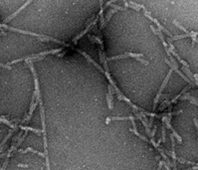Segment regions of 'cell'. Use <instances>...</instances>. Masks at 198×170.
Returning a JSON list of instances; mask_svg holds the SVG:
<instances>
[{"label": "cell", "mask_w": 198, "mask_h": 170, "mask_svg": "<svg viewBox=\"0 0 198 170\" xmlns=\"http://www.w3.org/2000/svg\"><path fill=\"white\" fill-rule=\"evenodd\" d=\"M99 55H100L101 63L103 64L104 71H105L104 75L107 77V81L110 82V85L113 87V89H114V91L115 92V94L118 95V99H119L120 101H124L125 103H128V104H130V106L134 110V111H139L140 113H145V114L147 111H145V110H143V109H141V108H139V106L136 105L134 104H132L130 99H128V97H127V96H124L122 92H121V90L119 89V87L116 86L115 82H114V80H113V78L111 77V73H110V70H109V67H107V57H106V53H105V49H104V45H101V48L99 49Z\"/></svg>", "instance_id": "cell-1"}, {"label": "cell", "mask_w": 198, "mask_h": 170, "mask_svg": "<svg viewBox=\"0 0 198 170\" xmlns=\"http://www.w3.org/2000/svg\"><path fill=\"white\" fill-rule=\"evenodd\" d=\"M40 105V115H41V122H42V132L44 138V156L46 159V168L47 170H51L50 167V158L48 153V142H47V130H46V121H45V111H44V104L42 101L39 103Z\"/></svg>", "instance_id": "cell-2"}, {"label": "cell", "mask_w": 198, "mask_h": 170, "mask_svg": "<svg viewBox=\"0 0 198 170\" xmlns=\"http://www.w3.org/2000/svg\"><path fill=\"white\" fill-rule=\"evenodd\" d=\"M61 51H63V48H58V49H54V50H50V51H45V52H41L38 53V54H32V55H29V56H25L23 58H20V59L14 60V61H11L7 63V65H12V64H15L17 62H20V61H26V60H29L31 58H39V57H44L47 55H50V54H55V55H58V53H60Z\"/></svg>", "instance_id": "cell-3"}, {"label": "cell", "mask_w": 198, "mask_h": 170, "mask_svg": "<svg viewBox=\"0 0 198 170\" xmlns=\"http://www.w3.org/2000/svg\"><path fill=\"white\" fill-rule=\"evenodd\" d=\"M142 9H143V13H145V17H147V18H148L149 20H151V21H152V22L154 23V24H155V25H156L157 27H158V30H160V31H161L162 33L166 34V35H167V36H168L169 38L172 37L171 33H170V32H169V31H168V30L166 29V28H165V27H164L163 25H161V24H160V23L158 22V20H157V19H155L154 17H152V16H151V14H150V12H148V11L146 10V8H145V6L142 7Z\"/></svg>", "instance_id": "cell-4"}, {"label": "cell", "mask_w": 198, "mask_h": 170, "mask_svg": "<svg viewBox=\"0 0 198 170\" xmlns=\"http://www.w3.org/2000/svg\"><path fill=\"white\" fill-rule=\"evenodd\" d=\"M171 73H172V70L170 69V70H169V72H168V74L166 75V77H165V79L163 80V83H162V84H161V86H160L159 91H158L157 95H156L155 99H154V101H153V108H152L153 111H155V108H156V105H157L158 102H159V99H160V96H161V95H162V92H163V90H164V88H165V86L167 85L168 81H169V79H170V77H171Z\"/></svg>", "instance_id": "cell-5"}, {"label": "cell", "mask_w": 198, "mask_h": 170, "mask_svg": "<svg viewBox=\"0 0 198 170\" xmlns=\"http://www.w3.org/2000/svg\"><path fill=\"white\" fill-rule=\"evenodd\" d=\"M143 57V54L141 53H132V52H125L122 54V55H118V56H114V57H111L107 60L109 61H112V60H119V59H124V58H134V59H138V58H142Z\"/></svg>", "instance_id": "cell-6"}, {"label": "cell", "mask_w": 198, "mask_h": 170, "mask_svg": "<svg viewBox=\"0 0 198 170\" xmlns=\"http://www.w3.org/2000/svg\"><path fill=\"white\" fill-rule=\"evenodd\" d=\"M114 89L111 85H107V108L112 111L114 110Z\"/></svg>", "instance_id": "cell-7"}, {"label": "cell", "mask_w": 198, "mask_h": 170, "mask_svg": "<svg viewBox=\"0 0 198 170\" xmlns=\"http://www.w3.org/2000/svg\"><path fill=\"white\" fill-rule=\"evenodd\" d=\"M170 140H171V145H172V149H171V159H172V166H173V170H177L176 167V160H177V157H176L175 153V139H174V136L172 134H170Z\"/></svg>", "instance_id": "cell-8"}, {"label": "cell", "mask_w": 198, "mask_h": 170, "mask_svg": "<svg viewBox=\"0 0 198 170\" xmlns=\"http://www.w3.org/2000/svg\"><path fill=\"white\" fill-rule=\"evenodd\" d=\"M31 2H32L31 0H29V1H26V2H25V3L23 4V5H22V6H21V7H20V8H18V9L16 10V11H15V12H14V13H12V14L10 15L9 17H7V18H6V19H5L4 21H3V24H6V23L9 22L10 20H12L13 18H15L16 16H17V15L19 14V13H20V12L22 11V10H23V9H24V8H25V7H27V6H28V5L30 4Z\"/></svg>", "instance_id": "cell-9"}, {"label": "cell", "mask_w": 198, "mask_h": 170, "mask_svg": "<svg viewBox=\"0 0 198 170\" xmlns=\"http://www.w3.org/2000/svg\"><path fill=\"white\" fill-rule=\"evenodd\" d=\"M18 152H20V153H27V152H32V153L38 154L39 156L45 157V156H44V153L40 152V151H38V150H35L34 148H32V147H27L26 149H18Z\"/></svg>", "instance_id": "cell-10"}, {"label": "cell", "mask_w": 198, "mask_h": 170, "mask_svg": "<svg viewBox=\"0 0 198 170\" xmlns=\"http://www.w3.org/2000/svg\"><path fill=\"white\" fill-rule=\"evenodd\" d=\"M16 129H10L9 131H8L7 133V135L5 136V138H3V140H2V142H1V144H0V154L2 153V151H3V147H4V145H5V143H6V141L12 136V133L15 131Z\"/></svg>", "instance_id": "cell-11"}, {"label": "cell", "mask_w": 198, "mask_h": 170, "mask_svg": "<svg viewBox=\"0 0 198 170\" xmlns=\"http://www.w3.org/2000/svg\"><path fill=\"white\" fill-rule=\"evenodd\" d=\"M181 70H182L183 72L186 74V76H187V78L190 80L193 84H194V82H195V79H194V77H193V74L190 72V70H189V68H186V67H183L181 68Z\"/></svg>", "instance_id": "cell-12"}, {"label": "cell", "mask_w": 198, "mask_h": 170, "mask_svg": "<svg viewBox=\"0 0 198 170\" xmlns=\"http://www.w3.org/2000/svg\"><path fill=\"white\" fill-rule=\"evenodd\" d=\"M118 10L116 9H114V8H112L109 12H107V16H106V20H105V26L107 25V23L110 22V20H111V18H112V16H113V14L114 13H115Z\"/></svg>", "instance_id": "cell-13"}, {"label": "cell", "mask_w": 198, "mask_h": 170, "mask_svg": "<svg viewBox=\"0 0 198 170\" xmlns=\"http://www.w3.org/2000/svg\"><path fill=\"white\" fill-rule=\"evenodd\" d=\"M188 88H189V87H185V88H184V89H183L182 91H181V92H180V93H179V94H178V95H177V96H176L173 99V100H171V104H174V103H175V102L177 101V100H178V99H180V97L182 96V95L186 94V92H187Z\"/></svg>", "instance_id": "cell-14"}, {"label": "cell", "mask_w": 198, "mask_h": 170, "mask_svg": "<svg viewBox=\"0 0 198 170\" xmlns=\"http://www.w3.org/2000/svg\"><path fill=\"white\" fill-rule=\"evenodd\" d=\"M20 128H21V129H23L24 131L31 130V131L38 133V134H40V133H41V130H40V129H37V128H33V127H29V126H20Z\"/></svg>", "instance_id": "cell-15"}, {"label": "cell", "mask_w": 198, "mask_h": 170, "mask_svg": "<svg viewBox=\"0 0 198 170\" xmlns=\"http://www.w3.org/2000/svg\"><path fill=\"white\" fill-rule=\"evenodd\" d=\"M130 132H133V133H134V134H136V135H137V137H139L140 139H142V140H143V141H145V142H148V140H147V138L145 137V135H142V134H140V133H139V132H138V131H137V130H134V129H131V128H130Z\"/></svg>", "instance_id": "cell-16"}, {"label": "cell", "mask_w": 198, "mask_h": 170, "mask_svg": "<svg viewBox=\"0 0 198 170\" xmlns=\"http://www.w3.org/2000/svg\"><path fill=\"white\" fill-rule=\"evenodd\" d=\"M173 24H175V26L177 28H179L180 30H182L183 32H185V34H189V32L187 31V29H185L184 27H183L182 25L180 24V23L178 22V21H176V20H173Z\"/></svg>", "instance_id": "cell-17"}, {"label": "cell", "mask_w": 198, "mask_h": 170, "mask_svg": "<svg viewBox=\"0 0 198 170\" xmlns=\"http://www.w3.org/2000/svg\"><path fill=\"white\" fill-rule=\"evenodd\" d=\"M189 37V34H184V35H178V36H172L170 38V41H176V40H179V39H183V38Z\"/></svg>", "instance_id": "cell-18"}, {"label": "cell", "mask_w": 198, "mask_h": 170, "mask_svg": "<svg viewBox=\"0 0 198 170\" xmlns=\"http://www.w3.org/2000/svg\"><path fill=\"white\" fill-rule=\"evenodd\" d=\"M177 161L179 163H182V164H194L195 165V163L192 162V161H188V160H186V159H184L182 157H178L177 158Z\"/></svg>", "instance_id": "cell-19"}, {"label": "cell", "mask_w": 198, "mask_h": 170, "mask_svg": "<svg viewBox=\"0 0 198 170\" xmlns=\"http://www.w3.org/2000/svg\"><path fill=\"white\" fill-rule=\"evenodd\" d=\"M188 101H189V102H190L192 104H195V105H197V106H198V100H197V99H195L194 96H190L189 97H188Z\"/></svg>", "instance_id": "cell-20"}, {"label": "cell", "mask_w": 198, "mask_h": 170, "mask_svg": "<svg viewBox=\"0 0 198 170\" xmlns=\"http://www.w3.org/2000/svg\"><path fill=\"white\" fill-rule=\"evenodd\" d=\"M137 61H138V62H140L141 64H143V65H145V66H147L148 64H149V62L147 61V60H145L143 59V58H138V59H136Z\"/></svg>", "instance_id": "cell-21"}, {"label": "cell", "mask_w": 198, "mask_h": 170, "mask_svg": "<svg viewBox=\"0 0 198 170\" xmlns=\"http://www.w3.org/2000/svg\"><path fill=\"white\" fill-rule=\"evenodd\" d=\"M191 96V93H186V94H184V96H182L179 100H181V101H186V100H188V97Z\"/></svg>", "instance_id": "cell-22"}, {"label": "cell", "mask_w": 198, "mask_h": 170, "mask_svg": "<svg viewBox=\"0 0 198 170\" xmlns=\"http://www.w3.org/2000/svg\"><path fill=\"white\" fill-rule=\"evenodd\" d=\"M162 137L160 138L161 139V141H163V142H165V127H164V126H162Z\"/></svg>", "instance_id": "cell-23"}, {"label": "cell", "mask_w": 198, "mask_h": 170, "mask_svg": "<svg viewBox=\"0 0 198 170\" xmlns=\"http://www.w3.org/2000/svg\"><path fill=\"white\" fill-rule=\"evenodd\" d=\"M156 128H157V126L155 124V126H153V128H152V130H151V134H150V138H153V136H154V134H155V132H156Z\"/></svg>", "instance_id": "cell-24"}, {"label": "cell", "mask_w": 198, "mask_h": 170, "mask_svg": "<svg viewBox=\"0 0 198 170\" xmlns=\"http://www.w3.org/2000/svg\"><path fill=\"white\" fill-rule=\"evenodd\" d=\"M17 166H18V167H23V168H28V167H29L28 164H24V163H18Z\"/></svg>", "instance_id": "cell-25"}, {"label": "cell", "mask_w": 198, "mask_h": 170, "mask_svg": "<svg viewBox=\"0 0 198 170\" xmlns=\"http://www.w3.org/2000/svg\"><path fill=\"white\" fill-rule=\"evenodd\" d=\"M180 63H181V64H182V65H183V67H186V68H189V65H188V63H187V62H185L184 60H181V61H180Z\"/></svg>", "instance_id": "cell-26"}, {"label": "cell", "mask_w": 198, "mask_h": 170, "mask_svg": "<svg viewBox=\"0 0 198 170\" xmlns=\"http://www.w3.org/2000/svg\"><path fill=\"white\" fill-rule=\"evenodd\" d=\"M163 162H164V161H159V162H158V167H157V170L162 169V167H163Z\"/></svg>", "instance_id": "cell-27"}, {"label": "cell", "mask_w": 198, "mask_h": 170, "mask_svg": "<svg viewBox=\"0 0 198 170\" xmlns=\"http://www.w3.org/2000/svg\"><path fill=\"white\" fill-rule=\"evenodd\" d=\"M0 67H4V68H6V69H8V70H11L12 68L10 66H8V65H5V64H1L0 63Z\"/></svg>", "instance_id": "cell-28"}, {"label": "cell", "mask_w": 198, "mask_h": 170, "mask_svg": "<svg viewBox=\"0 0 198 170\" xmlns=\"http://www.w3.org/2000/svg\"><path fill=\"white\" fill-rule=\"evenodd\" d=\"M193 121H194V124H195V126H196V128H197V130H198V120H197V118H193Z\"/></svg>", "instance_id": "cell-29"}, {"label": "cell", "mask_w": 198, "mask_h": 170, "mask_svg": "<svg viewBox=\"0 0 198 170\" xmlns=\"http://www.w3.org/2000/svg\"><path fill=\"white\" fill-rule=\"evenodd\" d=\"M65 54H66V51H63L62 53H59V54L57 55V57H63Z\"/></svg>", "instance_id": "cell-30"}, {"label": "cell", "mask_w": 198, "mask_h": 170, "mask_svg": "<svg viewBox=\"0 0 198 170\" xmlns=\"http://www.w3.org/2000/svg\"><path fill=\"white\" fill-rule=\"evenodd\" d=\"M163 167H164V170H171V168H169L167 165L165 164V163L163 162Z\"/></svg>", "instance_id": "cell-31"}, {"label": "cell", "mask_w": 198, "mask_h": 170, "mask_svg": "<svg viewBox=\"0 0 198 170\" xmlns=\"http://www.w3.org/2000/svg\"><path fill=\"white\" fill-rule=\"evenodd\" d=\"M159 158H160V156H159V155L155 156V159H156V161H158V162H159Z\"/></svg>", "instance_id": "cell-32"}, {"label": "cell", "mask_w": 198, "mask_h": 170, "mask_svg": "<svg viewBox=\"0 0 198 170\" xmlns=\"http://www.w3.org/2000/svg\"><path fill=\"white\" fill-rule=\"evenodd\" d=\"M196 42H197V43H198V39H196Z\"/></svg>", "instance_id": "cell-33"}, {"label": "cell", "mask_w": 198, "mask_h": 170, "mask_svg": "<svg viewBox=\"0 0 198 170\" xmlns=\"http://www.w3.org/2000/svg\"><path fill=\"white\" fill-rule=\"evenodd\" d=\"M0 169H1V165H0Z\"/></svg>", "instance_id": "cell-34"}]
</instances>
